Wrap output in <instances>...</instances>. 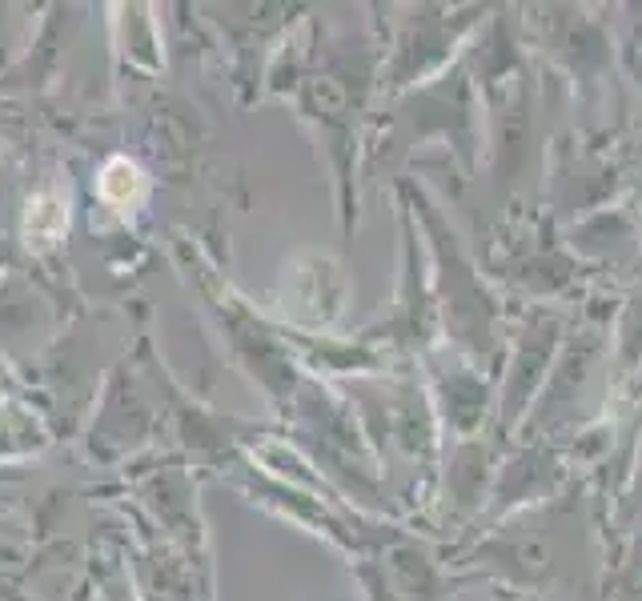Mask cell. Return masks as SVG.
Here are the masks:
<instances>
[{"instance_id": "6da1fadb", "label": "cell", "mask_w": 642, "mask_h": 601, "mask_svg": "<svg viewBox=\"0 0 642 601\" xmlns=\"http://www.w3.org/2000/svg\"><path fill=\"white\" fill-rule=\"evenodd\" d=\"M141 193H145V172H141L133 160L113 157L109 165H104V172H101V197L104 201L129 209V204L141 201Z\"/></svg>"}, {"instance_id": "7a4b0ae2", "label": "cell", "mask_w": 642, "mask_h": 601, "mask_svg": "<svg viewBox=\"0 0 642 601\" xmlns=\"http://www.w3.org/2000/svg\"><path fill=\"white\" fill-rule=\"evenodd\" d=\"M69 225V213L57 197H36L29 201V213H24V233H29V245H53V241L65 233Z\"/></svg>"}]
</instances>
